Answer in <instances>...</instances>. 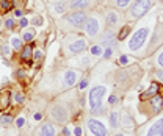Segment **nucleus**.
Masks as SVG:
<instances>
[{
    "label": "nucleus",
    "instance_id": "nucleus-20",
    "mask_svg": "<svg viewBox=\"0 0 163 136\" xmlns=\"http://www.w3.org/2000/svg\"><path fill=\"white\" fill-rule=\"evenodd\" d=\"M91 5V0H71L69 8L75 11H85Z\"/></svg>",
    "mask_w": 163,
    "mask_h": 136
},
{
    "label": "nucleus",
    "instance_id": "nucleus-9",
    "mask_svg": "<svg viewBox=\"0 0 163 136\" xmlns=\"http://www.w3.org/2000/svg\"><path fill=\"white\" fill-rule=\"evenodd\" d=\"M86 19H88V16H86L85 11H75V13H71L69 16L64 17V20L69 25H72L74 28H82V27H85Z\"/></svg>",
    "mask_w": 163,
    "mask_h": 136
},
{
    "label": "nucleus",
    "instance_id": "nucleus-14",
    "mask_svg": "<svg viewBox=\"0 0 163 136\" xmlns=\"http://www.w3.org/2000/svg\"><path fill=\"white\" fill-rule=\"evenodd\" d=\"M158 92H160V85H158V83H152V85L140 96V100H141V102H146V100H149V99H152L154 96H157Z\"/></svg>",
    "mask_w": 163,
    "mask_h": 136
},
{
    "label": "nucleus",
    "instance_id": "nucleus-36",
    "mask_svg": "<svg viewBox=\"0 0 163 136\" xmlns=\"http://www.w3.org/2000/svg\"><path fill=\"white\" fill-rule=\"evenodd\" d=\"M2 53L8 57L9 53H11V50H9V46H3V47H2Z\"/></svg>",
    "mask_w": 163,
    "mask_h": 136
},
{
    "label": "nucleus",
    "instance_id": "nucleus-7",
    "mask_svg": "<svg viewBox=\"0 0 163 136\" xmlns=\"http://www.w3.org/2000/svg\"><path fill=\"white\" fill-rule=\"evenodd\" d=\"M57 133H58V128H57L55 122L44 120L35 128L33 136H57Z\"/></svg>",
    "mask_w": 163,
    "mask_h": 136
},
{
    "label": "nucleus",
    "instance_id": "nucleus-11",
    "mask_svg": "<svg viewBox=\"0 0 163 136\" xmlns=\"http://www.w3.org/2000/svg\"><path fill=\"white\" fill-rule=\"evenodd\" d=\"M77 80H78V74L75 71H72V69L64 71V74H63V86L64 88H72L77 83Z\"/></svg>",
    "mask_w": 163,
    "mask_h": 136
},
{
    "label": "nucleus",
    "instance_id": "nucleus-32",
    "mask_svg": "<svg viewBox=\"0 0 163 136\" xmlns=\"http://www.w3.org/2000/svg\"><path fill=\"white\" fill-rule=\"evenodd\" d=\"M86 85H88V80H86V78H85V80H82L80 83H78V89H80V91H83V89L86 88Z\"/></svg>",
    "mask_w": 163,
    "mask_h": 136
},
{
    "label": "nucleus",
    "instance_id": "nucleus-42",
    "mask_svg": "<svg viewBox=\"0 0 163 136\" xmlns=\"http://www.w3.org/2000/svg\"><path fill=\"white\" fill-rule=\"evenodd\" d=\"M112 136H129V134H127V133H122V131H121V133H119V131H116V133H113Z\"/></svg>",
    "mask_w": 163,
    "mask_h": 136
},
{
    "label": "nucleus",
    "instance_id": "nucleus-10",
    "mask_svg": "<svg viewBox=\"0 0 163 136\" xmlns=\"http://www.w3.org/2000/svg\"><path fill=\"white\" fill-rule=\"evenodd\" d=\"M99 30H100V22H99V19H97L96 16L88 17L86 22H85V31H86V35L94 38V36L99 33Z\"/></svg>",
    "mask_w": 163,
    "mask_h": 136
},
{
    "label": "nucleus",
    "instance_id": "nucleus-22",
    "mask_svg": "<svg viewBox=\"0 0 163 136\" xmlns=\"http://www.w3.org/2000/svg\"><path fill=\"white\" fill-rule=\"evenodd\" d=\"M13 122H14V117L13 116H6V114H3V116H0V125H3V127H8V125H11Z\"/></svg>",
    "mask_w": 163,
    "mask_h": 136
},
{
    "label": "nucleus",
    "instance_id": "nucleus-1",
    "mask_svg": "<svg viewBox=\"0 0 163 136\" xmlns=\"http://www.w3.org/2000/svg\"><path fill=\"white\" fill-rule=\"evenodd\" d=\"M137 136H163V114L151 119L137 130Z\"/></svg>",
    "mask_w": 163,
    "mask_h": 136
},
{
    "label": "nucleus",
    "instance_id": "nucleus-40",
    "mask_svg": "<svg viewBox=\"0 0 163 136\" xmlns=\"http://www.w3.org/2000/svg\"><path fill=\"white\" fill-rule=\"evenodd\" d=\"M35 58H36V60H41V58H43V52H39V50L35 52Z\"/></svg>",
    "mask_w": 163,
    "mask_h": 136
},
{
    "label": "nucleus",
    "instance_id": "nucleus-24",
    "mask_svg": "<svg viewBox=\"0 0 163 136\" xmlns=\"http://www.w3.org/2000/svg\"><path fill=\"white\" fill-rule=\"evenodd\" d=\"M33 38H35V31H33V30H25V31L22 33V39L25 41V42H30V41H33Z\"/></svg>",
    "mask_w": 163,
    "mask_h": 136
},
{
    "label": "nucleus",
    "instance_id": "nucleus-13",
    "mask_svg": "<svg viewBox=\"0 0 163 136\" xmlns=\"http://www.w3.org/2000/svg\"><path fill=\"white\" fill-rule=\"evenodd\" d=\"M149 102V106H151V114H157L163 110V96H160V94H157V96H154L152 99L146 100Z\"/></svg>",
    "mask_w": 163,
    "mask_h": 136
},
{
    "label": "nucleus",
    "instance_id": "nucleus-37",
    "mask_svg": "<svg viewBox=\"0 0 163 136\" xmlns=\"http://www.w3.org/2000/svg\"><path fill=\"white\" fill-rule=\"evenodd\" d=\"M24 122H25V120H24V117H21V119H17V120H16V127H17V128H21V127H24Z\"/></svg>",
    "mask_w": 163,
    "mask_h": 136
},
{
    "label": "nucleus",
    "instance_id": "nucleus-44",
    "mask_svg": "<svg viewBox=\"0 0 163 136\" xmlns=\"http://www.w3.org/2000/svg\"><path fill=\"white\" fill-rule=\"evenodd\" d=\"M63 9H64V8H63V6H60V5H58V6H57V11H58V13H63Z\"/></svg>",
    "mask_w": 163,
    "mask_h": 136
},
{
    "label": "nucleus",
    "instance_id": "nucleus-4",
    "mask_svg": "<svg viewBox=\"0 0 163 136\" xmlns=\"http://www.w3.org/2000/svg\"><path fill=\"white\" fill-rule=\"evenodd\" d=\"M147 36H149V28H147V27H144V28H140L138 31H135V33L130 36V39H129V44H127L129 50H130V52L140 50V49L144 46Z\"/></svg>",
    "mask_w": 163,
    "mask_h": 136
},
{
    "label": "nucleus",
    "instance_id": "nucleus-38",
    "mask_svg": "<svg viewBox=\"0 0 163 136\" xmlns=\"http://www.w3.org/2000/svg\"><path fill=\"white\" fill-rule=\"evenodd\" d=\"M19 24H21V27H22V28H25V27H27V25H28V20H27L25 17H22Z\"/></svg>",
    "mask_w": 163,
    "mask_h": 136
},
{
    "label": "nucleus",
    "instance_id": "nucleus-28",
    "mask_svg": "<svg viewBox=\"0 0 163 136\" xmlns=\"http://www.w3.org/2000/svg\"><path fill=\"white\" fill-rule=\"evenodd\" d=\"M14 102H16V103H19V105H22V103H24V94L16 92V94H14Z\"/></svg>",
    "mask_w": 163,
    "mask_h": 136
},
{
    "label": "nucleus",
    "instance_id": "nucleus-30",
    "mask_svg": "<svg viewBox=\"0 0 163 136\" xmlns=\"http://www.w3.org/2000/svg\"><path fill=\"white\" fill-rule=\"evenodd\" d=\"M112 55H113V49H112V47H107V49H105V52H104V58H105V60H108Z\"/></svg>",
    "mask_w": 163,
    "mask_h": 136
},
{
    "label": "nucleus",
    "instance_id": "nucleus-2",
    "mask_svg": "<svg viewBox=\"0 0 163 136\" xmlns=\"http://www.w3.org/2000/svg\"><path fill=\"white\" fill-rule=\"evenodd\" d=\"M69 116H71L69 110L60 102L52 103L47 110V117L52 122H55V124H66V122L69 120Z\"/></svg>",
    "mask_w": 163,
    "mask_h": 136
},
{
    "label": "nucleus",
    "instance_id": "nucleus-31",
    "mask_svg": "<svg viewBox=\"0 0 163 136\" xmlns=\"http://www.w3.org/2000/svg\"><path fill=\"white\" fill-rule=\"evenodd\" d=\"M155 63L161 67V69H163V50H161V53H160V55L157 57V60H155Z\"/></svg>",
    "mask_w": 163,
    "mask_h": 136
},
{
    "label": "nucleus",
    "instance_id": "nucleus-29",
    "mask_svg": "<svg viewBox=\"0 0 163 136\" xmlns=\"http://www.w3.org/2000/svg\"><path fill=\"white\" fill-rule=\"evenodd\" d=\"M14 25H16L14 24V19H6L5 20V27H6L8 30H13V28H14Z\"/></svg>",
    "mask_w": 163,
    "mask_h": 136
},
{
    "label": "nucleus",
    "instance_id": "nucleus-3",
    "mask_svg": "<svg viewBox=\"0 0 163 136\" xmlns=\"http://www.w3.org/2000/svg\"><path fill=\"white\" fill-rule=\"evenodd\" d=\"M86 131L89 136H110V128L97 116H91L86 119Z\"/></svg>",
    "mask_w": 163,
    "mask_h": 136
},
{
    "label": "nucleus",
    "instance_id": "nucleus-34",
    "mask_svg": "<svg viewBox=\"0 0 163 136\" xmlns=\"http://www.w3.org/2000/svg\"><path fill=\"white\" fill-rule=\"evenodd\" d=\"M127 63H129V58H127L126 55H122V57L119 58V64H121V66H126Z\"/></svg>",
    "mask_w": 163,
    "mask_h": 136
},
{
    "label": "nucleus",
    "instance_id": "nucleus-26",
    "mask_svg": "<svg viewBox=\"0 0 163 136\" xmlns=\"http://www.w3.org/2000/svg\"><path fill=\"white\" fill-rule=\"evenodd\" d=\"M91 55H93V57H100V55H104L102 47H100V46H93V47H91Z\"/></svg>",
    "mask_w": 163,
    "mask_h": 136
},
{
    "label": "nucleus",
    "instance_id": "nucleus-19",
    "mask_svg": "<svg viewBox=\"0 0 163 136\" xmlns=\"http://www.w3.org/2000/svg\"><path fill=\"white\" fill-rule=\"evenodd\" d=\"M121 127H124L126 130L133 128V119L129 111H121Z\"/></svg>",
    "mask_w": 163,
    "mask_h": 136
},
{
    "label": "nucleus",
    "instance_id": "nucleus-12",
    "mask_svg": "<svg viewBox=\"0 0 163 136\" xmlns=\"http://www.w3.org/2000/svg\"><path fill=\"white\" fill-rule=\"evenodd\" d=\"M108 125H110V130H118L121 127V111L119 110H113L108 113Z\"/></svg>",
    "mask_w": 163,
    "mask_h": 136
},
{
    "label": "nucleus",
    "instance_id": "nucleus-8",
    "mask_svg": "<svg viewBox=\"0 0 163 136\" xmlns=\"http://www.w3.org/2000/svg\"><path fill=\"white\" fill-rule=\"evenodd\" d=\"M85 50H86V41L83 38H74L66 46L67 55H80V53H83Z\"/></svg>",
    "mask_w": 163,
    "mask_h": 136
},
{
    "label": "nucleus",
    "instance_id": "nucleus-41",
    "mask_svg": "<svg viewBox=\"0 0 163 136\" xmlns=\"http://www.w3.org/2000/svg\"><path fill=\"white\" fill-rule=\"evenodd\" d=\"M32 22H33L35 25H41V17H35V19H33Z\"/></svg>",
    "mask_w": 163,
    "mask_h": 136
},
{
    "label": "nucleus",
    "instance_id": "nucleus-43",
    "mask_svg": "<svg viewBox=\"0 0 163 136\" xmlns=\"http://www.w3.org/2000/svg\"><path fill=\"white\" fill-rule=\"evenodd\" d=\"M22 14H24V13H22L21 9H16V13H14V16H16V17H22Z\"/></svg>",
    "mask_w": 163,
    "mask_h": 136
},
{
    "label": "nucleus",
    "instance_id": "nucleus-15",
    "mask_svg": "<svg viewBox=\"0 0 163 136\" xmlns=\"http://www.w3.org/2000/svg\"><path fill=\"white\" fill-rule=\"evenodd\" d=\"M116 42H118V36H115L113 31H107V33H104L102 38H100V44L105 46V47H112V49H113Z\"/></svg>",
    "mask_w": 163,
    "mask_h": 136
},
{
    "label": "nucleus",
    "instance_id": "nucleus-33",
    "mask_svg": "<svg viewBox=\"0 0 163 136\" xmlns=\"http://www.w3.org/2000/svg\"><path fill=\"white\" fill-rule=\"evenodd\" d=\"M108 103H110V105H116V103H118V96H115V94H113V96H110Z\"/></svg>",
    "mask_w": 163,
    "mask_h": 136
},
{
    "label": "nucleus",
    "instance_id": "nucleus-23",
    "mask_svg": "<svg viewBox=\"0 0 163 136\" xmlns=\"http://www.w3.org/2000/svg\"><path fill=\"white\" fill-rule=\"evenodd\" d=\"M130 30H132V27H130V25H124V27H122V30L119 31V35H118V39H119V41L126 39L127 35L130 33Z\"/></svg>",
    "mask_w": 163,
    "mask_h": 136
},
{
    "label": "nucleus",
    "instance_id": "nucleus-17",
    "mask_svg": "<svg viewBox=\"0 0 163 136\" xmlns=\"http://www.w3.org/2000/svg\"><path fill=\"white\" fill-rule=\"evenodd\" d=\"M19 58H21L22 63L32 64V60H33V49H32V46H24V47L21 49Z\"/></svg>",
    "mask_w": 163,
    "mask_h": 136
},
{
    "label": "nucleus",
    "instance_id": "nucleus-35",
    "mask_svg": "<svg viewBox=\"0 0 163 136\" xmlns=\"http://www.w3.org/2000/svg\"><path fill=\"white\" fill-rule=\"evenodd\" d=\"M155 77H157V80H160L161 83H163V69L157 71V72H155Z\"/></svg>",
    "mask_w": 163,
    "mask_h": 136
},
{
    "label": "nucleus",
    "instance_id": "nucleus-16",
    "mask_svg": "<svg viewBox=\"0 0 163 136\" xmlns=\"http://www.w3.org/2000/svg\"><path fill=\"white\" fill-rule=\"evenodd\" d=\"M11 105V92L8 89H2L0 91V111L8 110Z\"/></svg>",
    "mask_w": 163,
    "mask_h": 136
},
{
    "label": "nucleus",
    "instance_id": "nucleus-18",
    "mask_svg": "<svg viewBox=\"0 0 163 136\" xmlns=\"http://www.w3.org/2000/svg\"><path fill=\"white\" fill-rule=\"evenodd\" d=\"M105 20H107V25L112 27V28L118 27V24H119V16H118V13L113 11V9H108V11L105 13Z\"/></svg>",
    "mask_w": 163,
    "mask_h": 136
},
{
    "label": "nucleus",
    "instance_id": "nucleus-21",
    "mask_svg": "<svg viewBox=\"0 0 163 136\" xmlns=\"http://www.w3.org/2000/svg\"><path fill=\"white\" fill-rule=\"evenodd\" d=\"M13 8V0H0V11L8 13Z\"/></svg>",
    "mask_w": 163,
    "mask_h": 136
},
{
    "label": "nucleus",
    "instance_id": "nucleus-45",
    "mask_svg": "<svg viewBox=\"0 0 163 136\" xmlns=\"http://www.w3.org/2000/svg\"><path fill=\"white\" fill-rule=\"evenodd\" d=\"M57 2H64V0H57Z\"/></svg>",
    "mask_w": 163,
    "mask_h": 136
},
{
    "label": "nucleus",
    "instance_id": "nucleus-25",
    "mask_svg": "<svg viewBox=\"0 0 163 136\" xmlns=\"http://www.w3.org/2000/svg\"><path fill=\"white\" fill-rule=\"evenodd\" d=\"M11 46L14 47L16 50L22 49V38H19V36H14V38H11Z\"/></svg>",
    "mask_w": 163,
    "mask_h": 136
},
{
    "label": "nucleus",
    "instance_id": "nucleus-39",
    "mask_svg": "<svg viewBox=\"0 0 163 136\" xmlns=\"http://www.w3.org/2000/svg\"><path fill=\"white\" fill-rule=\"evenodd\" d=\"M75 136H83V130H82L80 127L75 128Z\"/></svg>",
    "mask_w": 163,
    "mask_h": 136
},
{
    "label": "nucleus",
    "instance_id": "nucleus-5",
    "mask_svg": "<svg viewBox=\"0 0 163 136\" xmlns=\"http://www.w3.org/2000/svg\"><path fill=\"white\" fill-rule=\"evenodd\" d=\"M151 6H152L151 0H135L130 6V9H129V17L130 19H140L151 9Z\"/></svg>",
    "mask_w": 163,
    "mask_h": 136
},
{
    "label": "nucleus",
    "instance_id": "nucleus-27",
    "mask_svg": "<svg viewBox=\"0 0 163 136\" xmlns=\"http://www.w3.org/2000/svg\"><path fill=\"white\" fill-rule=\"evenodd\" d=\"M130 2H132V0H115V5L118 8H126V6L130 5Z\"/></svg>",
    "mask_w": 163,
    "mask_h": 136
},
{
    "label": "nucleus",
    "instance_id": "nucleus-6",
    "mask_svg": "<svg viewBox=\"0 0 163 136\" xmlns=\"http://www.w3.org/2000/svg\"><path fill=\"white\" fill-rule=\"evenodd\" d=\"M107 92V88L105 86H94L91 88L89 94H88V102H89V108L94 110L102 105V100H104V96Z\"/></svg>",
    "mask_w": 163,
    "mask_h": 136
}]
</instances>
